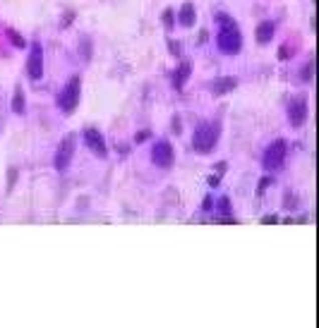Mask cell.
<instances>
[{
  "label": "cell",
  "instance_id": "cell-26",
  "mask_svg": "<svg viewBox=\"0 0 319 328\" xmlns=\"http://www.w3.org/2000/svg\"><path fill=\"white\" fill-rule=\"evenodd\" d=\"M204 208H207V211H209V208H211V197H207V199H204Z\"/></svg>",
  "mask_w": 319,
  "mask_h": 328
},
{
  "label": "cell",
  "instance_id": "cell-17",
  "mask_svg": "<svg viewBox=\"0 0 319 328\" xmlns=\"http://www.w3.org/2000/svg\"><path fill=\"white\" fill-rule=\"evenodd\" d=\"M312 67H314V63L309 60L307 65H305V70H302V79H305V82H309V79H312Z\"/></svg>",
  "mask_w": 319,
  "mask_h": 328
},
{
  "label": "cell",
  "instance_id": "cell-14",
  "mask_svg": "<svg viewBox=\"0 0 319 328\" xmlns=\"http://www.w3.org/2000/svg\"><path fill=\"white\" fill-rule=\"evenodd\" d=\"M12 110L15 113H24V94H22V87L15 89V99H12Z\"/></svg>",
  "mask_w": 319,
  "mask_h": 328
},
{
  "label": "cell",
  "instance_id": "cell-21",
  "mask_svg": "<svg viewBox=\"0 0 319 328\" xmlns=\"http://www.w3.org/2000/svg\"><path fill=\"white\" fill-rule=\"evenodd\" d=\"M144 139H149V132H137V134H134V142L137 144H142Z\"/></svg>",
  "mask_w": 319,
  "mask_h": 328
},
{
  "label": "cell",
  "instance_id": "cell-12",
  "mask_svg": "<svg viewBox=\"0 0 319 328\" xmlns=\"http://www.w3.org/2000/svg\"><path fill=\"white\" fill-rule=\"evenodd\" d=\"M190 72H192V65H190V63H180V65H178V70L173 72V75H171V84H173V89H178V91H180V89H183V84L187 82Z\"/></svg>",
  "mask_w": 319,
  "mask_h": 328
},
{
  "label": "cell",
  "instance_id": "cell-13",
  "mask_svg": "<svg viewBox=\"0 0 319 328\" xmlns=\"http://www.w3.org/2000/svg\"><path fill=\"white\" fill-rule=\"evenodd\" d=\"M197 20V15H195V8H192V3H183V8L178 12V22L183 24V27H192Z\"/></svg>",
  "mask_w": 319,
  "mask_h": 328
},
{
  "label": "cell",
  "instance_id": "cell-9",
  "mask_svg": "<svg viewBox=\"0 0 319 328\" xmlns=\"http://www.w3.org/2000/svg\"><path fill=\"white\" fill-rule=\"evenodd\" d=\"M27 75L32 79H41L44 77V51H41L39 44L32 46V53L27 58Z\"/></svg>",
  "mask_w": 319,
  "mask_h": 328
},
{
  "label": "cell",
  "instance_id": "cell-18",
  "mask_svg": "<svg viewBox=\"0 0 319 328\" xmlns=\"http://www.w3.org/2000/svg\"><path fill=\"white\" fill-rule=\"evenodd\" d=\"M164 24L168 27V29L173 27V12H171V10H166V12H164Z\"/></svg>",
  "mask_w": 319,
  "mask_h": 328
},
{
  "label": "cell",
  "instance_id": "cell-6",
  "mask_svg": "<svg viewBox=\"0 0 319 328\" xmlns=\"http://www.w3.org/2000/svg\"><path fill=\"white\" fill-rule=\"evenodd\" d=\"M307 96L305 94H300V96H295V99L290 101V106H288V120H290V125L293 127H302L305 122H307Z\"/></svg>",
  "mask_w": 319,
  "mask_h": 328
},
{
  "label": "cell",
  "instance_id": "cell-19",
  "mask_svg": "<svg viewBox=\"0 0 319 328\" xmlns=\"http://www.w3.org/2000/svg\"><path fill=\"white\" fill-rule=\"evenodd\" d=\"M168 46H171V53H173V55H180V51H183L178 41H168Z\"/></svg>",
  "mask_w": 319,
  "mask_h": 328
},
{
  "label": "cell",
  "instance_id": "cell-7",
  "mask_svg": "<svg viewBox=\"0 0 319 328\" xmlns=\"http://www.w3.org/2000/svg\"><path fill=\"white\" fill-rule=\"evenodd\" d=\"M151 161H154L158 168H164V170L173 168V163H176V151H173V146L166 142V139L156 142L154 149H151Z\"/></svg>",
  "mask_w": 319,
  "mask_h": 328
},
{
  "label": "cell",
  "instance_id": "cell-16",
  "mask_svg": "<svg viewBox=\"0 0 319 328\" xmlns=\"http://www.w3.org/2000/svg\"><path fill=\"white\" fill-rule=\"evenodd\" d=\"M219 211L223 218H231V199L228 197H221L219 199Z\"/></svg>",
  "mask_w": 319,
  "mask_h": 328
},
{
  "label": "cell",
  "instance_id": "cell-15",
  "mask_svg": "<svg viewBox=\"0 0 319 328\" xmlns=\"http://www.w3.org/2000/svg\"><path fill=\"white\" fill-rule=\"evenodd\" d=\"M8 39L12 41V46H15V48H27V41H24V39L17 32H15V29H8Z\"/></svg>",
  "mask_w": 319,
  "mask_h": 328
},
{
  "label": "cell",
  "instance_id": "cell-20",
  "mask_svg": "<svg viewBox=\"0 0 319 328\" xmlns=\"http://www.w3.org/2000/svg\"><path fill=\"white\" fill-rule=\"evenodd\" d=\"M171 130H173V134H180V130H183V125H180V118H173V127H171Z\"/></svg>",
  "mask_w": 319,
  "mask_h": 328
},
{
  "label": "cell",
  "instance_id": "cell-22",
  "mask_svg": "<svg viewBox=\"0 0 319 328\" xmlns=\"http://www.w3.org/2000/svg\"><path fill=\"white\" fill-rule=\"evenodd\" d=\"M262 223H264V225H274V223H278V216H264Z\"/></svg>",
  "mask_w": 319,
  "mask_h": 328
},
{
  "label": "cell",
  "instance_id": "cell-5",
  "mask_svg": "<svg viewBox=\"0 0 319 328\" xmlns=\"http://www.w3.org/2000/svg\"><path fill=\"white\" fill-rule=\"evenodd\" d=\"M286 142L283 139H276V142L269 144V149L264 151V158H262V165L264 170H278L283 161H286Z\"/></svg>",
  "mask_w": 319,
  "mask_h": 328
},
{
  "label": "cell",
  "instance_id": "cell-10",
  "mask_svg": "<svg viewBox=\"0 0 319 328\" xmlns=\"http://www.w3.org/2000/svg\"><path fill=\"white\" fill-rule=\"evenodd\" d=\"M235 87H238V79H235V77H219V79L211 82V94H214V96H223V94L233 91Z\"/></svg>",
  "mask_w": 319,
  "mask_h": 328
},
{
  "label": "cell",
  "instance_id": "cell-8",
  "mask_svg": "<svg viewBox=\"0 0 319 328\" xmlns=\"http://www.w3.org/2000/svg\"><path fill=\"white\" fill-rule=\"evenodd\" d=\"M82 137H84V144L91 149L94 156L103 158V156L108 153V149H106V139H103V134H101L96 127H87V130L82 132Z\"/></svg>",
  "mask_w": 319,
  "mask_h": 328
},
{
  "label": "cell",
  "instance_id": "cell-24",
  "mask_svg": "<svg viewBox=\"0 0 319 328\" xmlns=\"http://www.w3.org/2000/svg\"><path fill=\"white\" fill-rule=\"evenodd\" d=\"M269 185H271V177H264V180H262V185H259V194H262V192H264Z\"/></svg>",
  "mask_w": 319,
  "mask_h": 328
},
{
  "label": "cell",
  "instance_id": "cell-4",
  "mask_svg": "<svg viewBox=\"0 0 319 328\" xmlns=\"http://www.w3.org/2000/svg\"><path fill=\"white\" fill-rule=\"evenodd\" d=\"M75 134H65L63 137V142H60V146H58V151H55V170H60V173H65L67 168H70V163H72V156H75Z\"/></svg>",
  "mask_w": 319,
  "mask_h": 328
},
{
  "label": "cell",
  "instance_id": "cell-1",
  "mask_svg": "<svg viewBox=\"0 0 319 328\" xmlns=\"http://www.w3.org/2000/svg\"><path fill=\"white\" fill-rule=\"evenodd\" d=\"M216 22L223 24V27H221V32H219V36H216V44H219V48L223 51V53H228V55L240 53L242 34H240V29H238L235 20L228 17V15H223V12H219V15H216Z\"/></svg>",
  "mask_w": 319,
  "mask_h": 328
},
{
  "label": "cell",
  "instance_id": "cell-2",
  "mask_svg": "<svg viewBox=\"0 0 319 328\" xmlns=\"http://www.w3.org/2000/svg\"><path fill=\"white\" fill-rule=\"evenodd\" d=\"M221 137V125L219 122H199L195 134H192V146L197 153H211L214 146Z\"/></svg>",
  "mask_w": 319,
  "mask_h": 328
},
{
  "label": "cell",
  "instance_id": "cell-25",
  "mask_svg": "<svg viewBox=\"0 0 319 328\" xmlns=\"http://www.w3.org/2000/svg\"><path fill=\"white\" fill-rule=\"evenodd\" d=\"M219 182H221V180H219L216 175H211V177H209V187H219Z\"/></svg>",
  "mask_w": 319,
  "mask_h": 328
},
{
  "label": "cell",
  "instance_id": "cell-11",
  "mask_svg": "<svg viewBox=\"0 0 319 328\" xmlns=\"http://www.w3.org/2000/svg\"><path fill=\"white\" fill-rule=\"evenodd\" d=\"M274 34H276V24L271 22V20H264V22L257 27V32H254L257 44H269V41L274 39Z\"/></svg>",
  "mask_w": 319,
  "mask_h": 328
},
{
  "label": "cell",
  "instance_id": "cell-3",
  "mask_svg": "<svg viewBox=\"0 0 319 328\" xmlns=\"http://www.w3.org/2000/svg\"><path fill=\"white\" fill-rule=\"evenodd\" d=\"M79 94H82V79H79V75H75L67 82L65 91L60 94V101H58V106H60V110H63L65 115H72V113L77 110Z\"/></svg>",
  "mask_w": 319,
  "mask_h": 328
},
{
  "label": "cell",
  "instance_id": "cell-23",
  "mask_svg": "<svg viewBox=\"0 0 319 328\" xmlns=\"http://www.w3.org/2000/svg\"><path fill=\"white\" fill-rule=\"evenodd\" d=\"M15 177H17V170L10 168V182H8V189H12V185H15Z\"/></svg>",
  "mask_w": 319,
  "mask_h": 328
}]
</instances>
